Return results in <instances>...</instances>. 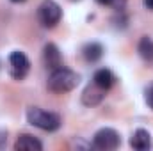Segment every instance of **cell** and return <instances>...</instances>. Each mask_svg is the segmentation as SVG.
<instances>
[{
	"instance_id": "obj_1",
	"label": "cell",
	"mask_w": 153,
	"mask_h": 151,
	"mask_svg": "<svg viewBox=\"0 0 153 151\" xmlns=\"http://www.w3.org/2000/svg\"><path fill=\"white\" fill-rule=\"evenodd\" d=\"M78 80H80V76L75 71L61 66V68L52 70V73L48 76V89L53 93H68L78 85Z\"/></svg>"
},
{
	"instance_id": "obj_2",
	"label": "cell",
	"mask_w": 153,
	"mask_h": 151,
	"mask_svg": "<svg viewBox=\"0 0 153 151\" xmlns=\"http://www.w3.org/2000/svg\"><path fill=\"white\" fill-rule=\"evenodd\" d=\"M27 119L30 124H34L36 128H41L45 132H53L61 126V117L55 112H48V110H41L38 107L29 109Z\"/></svg>"
},
{
	"instance_id": "obj_3",
	"label": "cell",
	"mask_w": 153,
	"mask_h": 151,
	"mask_svg": "<svg viewBox=\"0 0 153 151\" xmlns=\"http://www.w3.org/2000/svg\"><path fill=\"white\" fill-rule=\"evenodd\" d=\"M121 139H119V133L112 130V128H102L94 133V139H93V146L96 150H103V151H109V150H116L119 146Z\"/></svg>"
},
{
	"instance_id": "obj_4",
	"label": "cell",
	"mask_w": 153,
	"mask_h": 151,
	"mask_svg": "<svg viewBox=\"0 0 153 151\" xmlns=\"http://www.w3.org/2000/svg\"><path fill=\"white\" fill-rule=\"evenodd\" d=\"M61 14H62V13H61L59 4H55V2H52V0L45 2L38 11L39 21H41L45 27H53V25H57L59 20H61Z\"/></svg>"
},
{
	"instance_id": "obj_5",
	"label": "cell",
	"mask_w": 153,
	"mask_h": 151,
	"mask_svg": "<svg viewBox=\"0 0 153 151\" xmlns=\"http://www.w3.org/2000/svg\"><path fill=\"white\" fill-rule=\"evenodd\" d=\"M9 64H11V75L16 80H22L29 73V68H30V62L23 52H13L9 57Z\"/></svg>"
},
{
	"instance_id": "obj_6",
	"label": "cell",
	"mask_w": 153,
	"mask_h": 151,
	"mask_svg": "<svg viewBox=\"0 0 153 151\" xmlns=\"http://www.w3.org/2000/svg\"><path fill=\"white\" fill-rule=\"evenodd\" d=\"M105 98V89H102L100 85H96L94 82L89 84L84 93H82V103L87 107H94L98 103H102V100Z\"/></svg>"
},
{
	"instance_id": "obj_7",
	"label": "cell",
	"mask_w": 153,
	"mask_h": 151,
	"mask_svg": "<svg viewBox=\"0 0 153 151\" xmlns=\"http://www.w3.org/2000/svg\"><path fill=\"white\" fill-rule=\"evenodd\" d=\"M43 59H45V64L46 68L50 70H55V68H61L62 66V57H61V52L59 48L53 44V43H48L43 50Z\"/></svg>"
},
{
	"instance_id": "obj_8",
	"label": "cell",
	"mask_w": 153,
	"mask_h": 151,
	"mask_svg": "<svg viewBox=\"0 0 153 151\" xmlns=\"http://www.w3.org/2000/svg\"><path fill=\"white\" fill-rule=\"evenodd\" d=\"M130 146L137 151L150 150L152 148V135L146 130H143V128L141 130H135L134 135H132V139H130Z\"/></svg>"
},
{
	"instance_id": "obj_9",
	"label": "cell",
	"mask_w": 153,
	"mask_h": 151,
	"mask_svg": "<svg viewBox=\"0 0 153 151\" xmlns=\"http://www.w3.org/2000/svg\"><path fill=\"white\" fill-rule=\"evenodd\" d=\"M14 150L16 151H41L43 144L32 135H22L14 142Z\"/></svg>"
},
{
	"instance_id": "obj_10",
	"label": "cell",
	"mask_w": 153,
	"mask_h": 151,
	"mask_svg": "<svg viewBox=\"0 0 153 151\" xmlns=\"http://www.w3.org/2000/svg\"><path fill=\"white\" fill-rule=\"evenodd\" d=\"M93 82L96 84V85H100L102 89H111L112 85H114L116 82V76L114 73L111 71V70H107V68H102V70H98L96 73H94V76H93Z\"/></svg>"
},
{
	"instance_id": "obj_11",
	"label": "cell",
	"mask_w": 153,
	"mask_h": 151,
	"mask_svg": "<svg viewBox=\"0 0 153 151\" xmlns=\"http://www.w3.org/2000/svg\"><path fill=\"white\" fill-rule=\"evenodd\" d=\"M82 53H84L85 61H89V62H96V61H100L102 55H103V46H102L100 43H89V44L84 46Z\"/></svg>"
},
{
	"instance_id": "obj_12",
	"label": "cell",
	"mask_w": 153,
	"mask_h": 151,
	"mask_svg": "<svg viewBox=\"0 0 153 151\" xmlns=\"http://www.w3.org/2000/svg\"><path fill=\"white\" fill-rule=\"evenodd\" d=\"M139 53H141V57L144 59V61H153V39L150 38H143L139 41Z\"/></svg>"
},
{
	"instance_id": "obj_13",
	"label": "cell",
	"mask_w": 153,
	"mask_h": 151,
	"mask_svg": "<svg viewBox=\"0 0 153 151\" xmlns=\"http://www.w3.org/2000/svg\"><path fill=\"white\" fill-rule=\"evenodd\" d=\"M146 103L150 105V109H153V85L146 91Z\"/></svg>"
},
{
	"instance_id": "obj_14",
	"label": "cell",
	"mask_w": 153,
	"mask_h": 151,
	"mask_svg": "<svg viewBox=\"0 0 153 151\" xmlns=\"http://www.w3.org/2000/svg\"><path fill=\"white\" fill-rule=\"evenodd\" d=\"M143 2H144V7H146V9L153 11V0H143Z\"/></svg>"
},
{
	"instance_id": "obj_15",
	"label": "cell",
	"mask_w": 153,
	"mask_h": 151,
	"mask_svg": "<svg viewBox=\"0 0 153 151\" xmlns=\"http://www.w3.org/2000/svg\"><path fill=\"white\" fill-rule=\"evenodd\" d=\"M98 4H103V5H111V4H114V0H96Z\"/></svg>"
},
{
	"instance_id": "obj_16",
	"label": "cell",
	"mask_w": 153,
	"mask_h": 151,
	"mask_svg": "<svg viewBox=\"0 0 153 151\" xmlns=\"http://www.w3.org/2000/svg\"><path fill=\"white\" fill-rule=\"evenodd\" d=\"M13 2H23V0H13Z\"/></svg>"
}]
</instances>
